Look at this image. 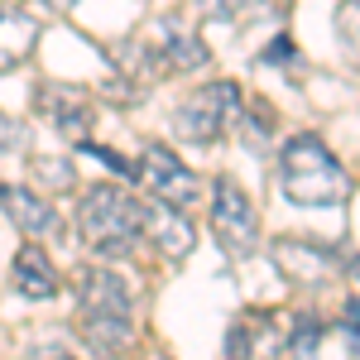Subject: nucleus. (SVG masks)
<instances>
[{
	"instance_id": "obj_1",
	"label": "nucleus",
	"mask_w": 360,
	"mask_h": 360,
	"mask_svg": "<svg viewBox=\"0 0 360 360\" xmlns=\"http://www.w3.org/2000/svg\"><path fill=\"white\" fill-rule=\"evenodd\" d=\"M278 188L293 207H336L346 202V173L317 135H293L278 149Z\"/></svg>"
},
{
	"instance_id": "obj_2",
	"label": "nucleus",
	"mask_w": 360,
	"mask_h": 360,
	"mask_svg": "<svg viewBox=\"0 0 360 360\" xmlns=\"http://www.w3.org/2000/svg\"><path fill=\"white\" fill-rule=\"evenodd\" d=\"M77 231L96 255H130L144 236V207L111 183H96L77 207Z\"/></svg>"
},
{
	"instance_id": "obj_3",
	"label": "nucleus",
	"mask_w": 360,
	"mask_h": 360,
	"mask_svg": "<svg viewBox=\"0 0 360 360\" xmlns=\"http://www.w3.org/2000/svg\"><path fill=\"white\" fill-rule=\"evenodd\" d=\"M240 106H245V101H240V86L236 82H207L178 106L173 130L188 139V144H217V139L240 120Z\"/></svg>"
},
{
	"instance_id": "obj_4",
	"label": "nucleus",
	"mask_w": 360,
	"mask_h": 360,
	"mask_svg": "<svg viewBox=\"0 0 360 360\" xmlns=\"http://www.w3.org/2000/svg\"><path fill=\"white\" fill-rule=\"evenodd\" d=\"M212 231L221 240L226 255H250L259 240V217H255V202L245 197V188H236L231 178H217L212 188Z\"/></svg>"
},
{
	"instance_id": "obj_5",
	"label": "nucleus",
	"mask_w": 360,
	"mask_h": 360,
	"mask_svg": "<svg viewBox=\"0 0 360 360\" xmlns=\"http://www.w3.org/2000/svg\"><path fill=\"white\" fill-rule=\"evenodd\" d=\"M135 178L154 193V202H168V207H193L197 197H202V183H197L188 164L164 149V144H149L144 149V159L135 164Z\"/></svg>"
},
{
	"instance_id": "obj_6",
	"label": "nucleus",
	"mask_w": 360,
	"mask_h": 360,
	"mask_svg": "<svg viewBox=\"0 0 360 360\" xmlns=\"http://www.w3.org/2000/svg\"><path fill=\"white\" fill-rule=\"evenodd\" d=\"M77 293H82V322H130V288H125V278L111 274V269H82V283H77Z\"/></svg>"
},
{
	"instance_id": "obj_7",
	"label": "nucleus",
	"mask_w": 360,
	"mask_h": 360,
	"mask_svg": "<svg viewBox=\"0 0 360 360\" xmlns=\"http://www.w3.org/2000/svg\"><path fill=\"white\" fill-rule=\"evenodd\" d=\"M144 231L154 236V245L164 250V259H183L197 245L193 221L183 217V207H168V202H149L144 207Z\"/></svg>"
},
{
	"instance_id": "obj_8",
	"label": "nucleus",
	"mask_w": 360,
	"mask_h": 360,
	"mask_svg": "<svg viewBox=\"0 0 360 360\" xmlns=\"http://www.w3.org/2000/svg\"><path fill=\"white\" fill-rule=\"evenodd\" d=\"M39 101H44V111L53 115V125H58L68 139H77V144H82V139L91 135V120H96V115H91L86 91H77V86H58V82H53V86H44V91H39Z\"/></svg>"
},
{
	"instance_id": "obj_9",
	"label": "nucleus",
	"mask_w": 360,
	"mask_h": 360,
	"mask_svg": "<svg viewBox=\"0 0 360 360\" xmlns=\"http://www.w3.org/2000/svg\"><path fill=\"white\" fill-rule=\"evenodd\" d=\"M34 44H39V20L20 5H5L0 10V72L20 68L34 53Z\"/></svg>"
},
{
	"instance_id": "obj_10",
	"label": "nucleus",
	"mask_w": 360,
	"mask_h": 360,
	"mask_svg": "<svg viewBox=\"0 0 360 360\" xmlns=\"http://www.w3.org/2000/svg\"><path fill=\"white\" fill-rule=\"evenodd\" d=\"M10 283H15V293H25V298H53L58 293V269L53 259H49V250L39 245H25L15 255V269H10Z\"/></svg>"
},
{
	"instance_id": "obj_11",
	"label": "nucleus",
	"mask_w": 360,
	"mask_h": 360,
	"mask_svg": "<svg viewBox=\"0 0 360 360\" xmlns=\"http://www.w3.org/2000/svg\"><path fill=\"white\" fill-rule=\"evenodd\" d=\"M0 207L10 212V221H15V231H25V236H53L58 231V212L44 202L39 193H29V188H5V197H0Z\"/></svg>"
},
{
	"instance_id": "obj_12",
	"label": "nucleus",
	"mask_w": 360,
	"mask_h": 360,
	"mask_svg": "<svg viewBox=\"0 0 360 360\" xmlns=\"http://www.w3.org/2000/svg\"><path fill=\"white\" fill-rule=\"evenodd\" d=\"M159 53H164L168 68H178V72H193V68H202L207 63V44L197 39V34H188V29L178 25H164V44H159Z\"/></svg>"
},
{
	"instance_id": "obj_13",
	"label": "nucleus",
	"mask_w": 360,
	"mask_h": 360,
	"mask_svg": "<svg viewBox=\"0 0 360 360\" xmlns=\"http://www.w3.org/2000/svg\"><path fill=\"white\" fill-rule=\"evenodd\" d=\"M207 20H255L269 10V0H197Z\"/></svg>"
},
{
	"instance_id": "obj_14",
	"label": "nucleus",
	"mask_w": 360,
	"mask_h": 360,
	"mask_svg": "<svg viewBox=\"0 0 360 360\" xmlns=\"http://www.w3.org/2000/svg\"><path fill=\"white\" fill-rule=\"evenodd\" d=\"M288 346H293V356H298V360H312V356H317V346H322V322H317L312 312H303V317L293 322Z\"/></svg>"
},
{
	"instance_id": "obj_15",
	"label": "nucleus",
	"mask_w": 360,
	"mask_h": 360,
	"mask_svg": "<svg viewBox=\"0 0 360 360\" xmlns=\"http://www.w3.org/2000/svg\"><path fill=\"white\" fill-rule=\"evenodd\" d=\"M336 29H341L351 58H360V0H346V5L336 10Z\"/></svg>"
},
{
	"instance_id": "obj_16",
	"label": "nucleus",
	"mask_w": 360,
	"mask_h": 360,
	"mask_svg": "<svg viewBox=\"0 0 360 360\" xmlns=\"http://www.w3.org/2000/svg\"><path fill=\"white\" fill-rule=\"evenodd\" d=\"M34 178H44L49 183V193H63V188H72V164L68 159H34Z\"/></svg>"
},
{
	"instance_id": "obj_17",
	"label": "nucleus",
	"mask_w": 360,
	"mask_h": 360,
	"mask_svg": "<svg viewBox=\"0 0 360 360\" xmlns=\"http://www.w3.org/2000/svg\"><path fill=\"white\" fill-rule=\"evenodd\" d=\"M346 332H351V351L360 356V298L346 303Z\"/></svg>"
},
{
	"instance_id": "obj_18",
	"label": "nucleus",
	"mask_w": 360,
	"mask_h": 360,
	"mask_svg": "<svg viewBox=\"0 0 360 360\" xmlns=\"http://www.w3.org/2000/svg\"><path fill=\"white\" fill-rule=\"evenodd\" d=\"M10 144H25V130H20L15 120H5V115H0V149H10Z\"/></svg>"
},
{
	"instance_id": "obj_19",
	"label": "nucleus",
	"mask_w": 360,
	"mask_h": 360,
	"mask_svg": "<svg viewBox=\"0 0 360 360\" xmlns=\"http://www.w3.org/2000/svg\"><path fill=\"white\" fill-rule=\"evenodd\" d=\"M264 58H269V63H293V44H288V39H278V44H274Z\"/></svg>"
},
{
	"instance_id": "obj_20",
	"label": "nucleus",
	"mask_w": 360,
	"mask_h": 360,
	"mask_svg": "<svg viewBox=\"0 0 360 360\" xmlns=\"http://www.w3.org/2000/svg\"><path fill=\"white\" fill-rule=\"evenodd\" d=\"M49 5H53V10H72L77 0H49Z\"/></svg>"
},
{
	"instance_id": "obj_21",
	"label": "nucleus",
	"mask_w": 360,
	"mask_h": 360,
	"mask_svg": "<svg viewBox=\"0 0 360 360\" xmlns=\"http://www.w3.org/2000/svg\"><path fill=\"white\" fill-rule=\"evenodd\" d=\"M351 274H356V278H360V259H356V264H351Z\"/></svg>"
},
{
	"instance_id": "obj_22",
	"label": "nucleus",
	"mask_w": 360,
	"mask_h": 360,
	"mask_svg": "<svg viewBox=\"0 0 360 360\" xmlns=\"http://www.w3.org/2000/svg\"><path fill=\"white\" fill-rule=\"evenodd\" d=\"M53 360H72V356H53Z\"/></svg>"
},
{
	"instance_id": "obj_23",
	"label": "nucleus",
	"mask_w": 360,
	"mask_h": 360,
	"mask_svg": "<svg viewBox=\"0 0 360 360\" xmlns=\"http://www.w3.org/2000/svg\"><path fill=\"white\" fill-rule=\"evenodd\" d=\"M0 197H5V183H0Z\"/></svg>"
}]
</instances>
